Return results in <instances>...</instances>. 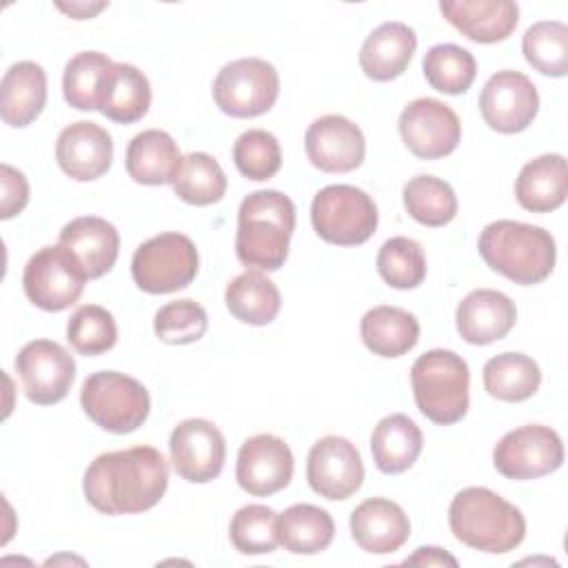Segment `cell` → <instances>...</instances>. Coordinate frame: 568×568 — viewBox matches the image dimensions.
Returning a JSON list of instances; mask_svg holds the SVG:
<instances>
[{
  "instance_id": "obj_1",
  "label": "cell",
  "mask_w": 568,
  "mask_h": 568,
  "mask_svg": "<svg viewBox=\"0 0 568 568\" xmlns=\"http://www.w3.org/2000/svg\"><path fill=\"white\" fill-rule=\"evenodd\" d=\"M169 466L153 446L98 455L84 470L87 501L104 515H135L153 508L166 493Z\"/></svg>"
},
{
  "instance_id": "obj_2",
  "label": "cell",
  "mask_w": 568,
  "mask_h": 568,
  "mask_svg": "<svg viewBox=\"0 0 568 568\" xmlns=\"http://www.w3.org/2000/svg\"><path fill=\"white\" fill-rule=\"evenodd\" d=\"M295 204L275 189L248 193L237 211L235 255L248 268L277 271L288 257Z\"/></svg>"
},
{
  "instance_id": "obj_3",
  "label": "cell",
  "mask_w": 568,
  "mask_h": 568,
  "mask_svg": "<svg viewBox=\"0 0 568 568\" xmlns=\"http://www.w3.org/2000/svg\"><path fill=\"white\" fill-rule=\"evenodd\" d=\"M448 526L457 541L490 555L515 550L526 537L521 510L484 486H468L453 497Z\"/></svg>"
},
{
  "instance_id": "obj_4",
  "label": "cell",
  "mask_w": 568,
  "mask_h": 568,
  "mask_svg": "<svg viewBox=\"0 0 568 568\" xmlns=\"http://www.w3.org/2000/svg\"><path fill=\"white\" fill-rule=\"evenodd\" d=\"M477 248L493 271L521 286L544 282L557 260L550 231L515 220H497L484 226Z\"/></svg>"
},
{
  "instance_id": "obj_5",
  "label": "cell",
  "mask_w": 568,
  "mask_h": 568,
  "mask_svg": "<svg viewBox=\"0 0 568 568\" xmlns=\"http://www.w3.org/2000/svg\"><path fill=\"white\" fill-rule=\"evenodd\" d=\"M410 384L419 413L430 422L450 426L468 413L470 373L455 351L433 348L419 355L410 368Z\"/></svg>"
},
{
  "instance_id": "obj_6",
  "label": "cell",
  "mask_w": 568,
  "mask_h": 568,
  "mask_svg": "<svg viewBox=\"0 0 568 568\" xmlns=\"http://www.w3.org/2000/svg\"><path fill=\"white\" fill-rule=\"evenodd\" d=\"M80 404L93 424L115 435L138 430L151 410L144 384L118 371L91 373L82 384Z\"/></svg>"
},
{
  "instance_id": "obj_7",
  "label": "cell",
  "mask_w": 568,
  "mask_h": 568,
  "mask_svg": "<svg viewBox=\"0 0 568 568\" xmlns=\"http://www.w3.org/2000/svg\"><path fill=\"white\" fill-rule=\"evenodd\" d=\"M315 233L337 246H357L371 240L377 229L373 197L351 184H331L315 193L311 204Z\"/></svg>"
},
{
  "instance_id": "obj_8",
  "label": "cell",
  "mask_w": 568,
  "mask_h": 568,
  "mask_svg": "<svg viewBox=\"0 0 568 568\" xmlns=\"http://www.w3.org/2000/svg\"><path fill=\"white\" fill-rule=\"evenodd\" d=\"M197 248L182 233H160L142 242L131 260V275L138 288L164 295L186 288L197 275Z\"/></svg>"
},
{
  "instance_id": "obj_9",
  "label": "cell",
  "mask_w": 568,
  "mask_h": 568,
  "mask_svg": "<svg viewBox=\"0 0 568 568\" xmlns=\"http://www.w3.org/2000/svg\"><path fill=\"white\" fill-rule=\"evenodd\" d=\"M280 75L262 58H240L224 64L213 80V100L231 118H257L273 109Z\"/></svg>"
},
{
  "instance_id": "obj_10",
  "label": "cell",
  "mask_w": 568,
  "mask_h": 568,
  "mask_svg": "<svg viewBox=\"0 0 568 568\" xmlns=\"http://www.w3.org/2000/svg\"><path fill=\"white\" fill-rule=\"evenodd\" d=\"M87 280L78 257L62 244L36 251L22 273V286L29 302L49 313H60L75 304Z\"/></svg>"
},
{
  "instance_id": "obj_11",
  "label": "cell",
  "mask_w": 568,
  "mask_h": 568,
  "mask_svg": "<svg viewBox=\"0 0 568 568\" xmlns=\"http://www.w3.org/2000/svg\"><path fill=\"white\" fill-rule=\"evenodd\" d=\"M493 464L508 479H537L555 473L564 464V444L550 426L526 424L497 442Z\"/></svg>"
},
{
  "instance_id": "obj_12",
  "label": "cell",
  "mask_w": 568,
  "mask_h": 568,
  "mask_svg": "<svg viewBox=\"0 0 568 568\" xmlns=\"http://www.w3.org/2000/svg\"><path fill=\"white\" fill-rule=\"evenodd\" d=\"M13 364L22 379L27 399L38 406L62 402L75 379L73 355L51 339L27 342L16 355Z\"/></svg>"
},
{
  "instance_id": "obj_13",
  "label": "cell",
  "mask_w": 568,
  "mask_h": 568,
  "mask_svg": "<svg viewBox=\"0 0 568 568\" xmlns=\"http://www.w3.org/2000/svg\"><path fill=\"white\" fill-rule=\"evenodd\" d=\"M399 135L415 158L439 160L457 149L462 122L442 100L417 98L399 115Z\"/></svg>"
},
{
  "instance_id": "obj_14",
  "label": "cell",
  "mask_w": 568,
  "mask_h": 568,
  "mask_svg": "<svg viewBox=\"0 0 568 568\" xmlns=\"http://www.w3.org/2000/svg\"><path fill=\"white\" fill-rule=\"evenodd\" d=\"M479 111L493 131L519 133L532 124L539 111L537 87L521 71H497L479 93Z\"/></svg>"
},
{
  "instance_id": "obj_15",
  "label": "cell",
  "mask_w": 568,
  "mask_h": 568,
  "mask_svg": "<svg viewBox=\"0 0 568 568\" xmlns=\"http://www.w3.org/2000/svg\"><path fill=\"white\" fill-rule=\"evenodd\" d=\"M169 453L175 473L191 484L215 479L226 459V442L220 428L200 417L180 422L169 437Z\"/></svg>"
},
{
  "instance_id": "obj_16",
  "label": "cell",
  "mask_w": 568,
  "mask_h": 568,
  "mask_svg": "<svg viewBox=\"0 0 568 568\" xmlns=\"http://www.w3.org/2000/svg\"><path fill=\"white\" fill-rule=\"evenodd\" d=\"M295 459L288 444L271 433L248 437L237 450L235 479L253 497H268L286 488L293 479Z\"/></svg>"
},
{
  "instance_id": "obj_17",
  "label": "cell",
  "mask_w": 568,
  "mask_h": 568,
  "mask_svg": "<svg viewBox=\"0 0 568 568\" xmlns=\"http://www.w3.org/2000/svg\"><path fill=\"white\" fill-rule=\"evenodd\" d=\"M306 479L313 493L324 499H348L364 481L362 455L346 437L326 435L308 450Z\"/></svg>"
},
{
  "instance_id": "obj_18",
  "label": "cell",
  "mask_w": 568,
  "mask_h": 568,
  "mask_svg": "<svg viewBox=\"0 0 568 568\" xmlns=\"http://www.w3.org/2000/svg\"><path fill=\"white\" fill-rule=\"evenodd\" d=\"M304 149L311 164L324 173H348L362 166L366 140L362 129L344 115H322L306 129Z\"/></svg>"
},
{
  "instance_id": "obj_19",
  "label": "cell",
  "mask_w": 568,
  "mask_h": 568,
  "mask_svg": "<svg viewBox=\"0 0 568 568\" xmlns=\"http://www.w3.org/2000/svg\"><path fill=\"white\" fill-rule=\"evenodd\" d=\"M113 160L111 133L98 122L80 120L64 126L55 142V162L64 175L91 182L104 175Z\"/></svg>"
},
{
  "instance_id": "obj_20",
  "label": "cell",
  "mask_w": 568,
  "mask_h": 568,
  "mask_svg": "<svg viewBox=\"0 0 568 568\" xmlns=\"http://www.w3.org/2000/svg\"><path fill=\"white\" fill-rule=\"evenodd\" d=\"M351 535L371 555H390L410 537V521L404 508L384 497L364 499L351 513Z\"/></svg>"
},
{
  "instance_id": "obj_21",
  "label": "cell",
  "mask_w": 568,
  "mask_h": 568,
  "mask_svg": "<svg viewBox=\"0 0 568 568\" xmlns=\"http://www.w3.org/2000/svg\"><path fill=\"white\" fill-rule=\"evenodd\" d=\"M517 320L515 302L495 288H475L457 306L455 322L464 342L493 344L510 333Z\"/></svg>"
},
{
  "instance_id": "obj_22",
  "label": "cell",
  "mask_w": 568,
  "mask_h": 568,
  "mask_svg": "<svg viewBox=\"0 0 568 568\" xmlns=\"http://www.w3.org/2000/svg\"><path fill=\"white\" fill-rule=\"evenodd\" d=\"M439 11L462 36L479 44L506 40L519 20V7L510 0H442Z\"/></svg>"
},
{
  "instance_id": "obj_23",
  "label": "cell",
  "mask_w": 568,
  "mask_h": 568,
  "mask_svg": "<svg viewBox=\"0 0 568 568\" xmlns=\"http://www.w3.org/2000/svg\"><path fill=\"white\" fill-rule=\"evenodd\" d=\"M58 244L78 257L89 280H98L109 273L120 253L118 229L98 215L75 217L64 224Z\"/></svg>"
},
{
  "instance_id": "obj_24",
  "label": "cell",
  "mask_w": 568,
  "mask_h": 568,
  "mask_svg": "<svg viewBox=\"0 0 568 568\" xmlns=\"http://www.w3.org/2000/svg\"><path fill=\"white\" fill-rule=\"evenodd\" d=\"M149 106V78L133 64L113 62L100 80L98 111L118 124H131L142 120Z\"/></svg>"
},
{
  "instance_id": "obj_25",
  "label": "cell",
  "mask_w": 568,
  "mask_h": 568,
  "mask_svg": "<svg viewBox=\"0 0 568 568\" xmlns=\"http://www.w3.org/2000/svg\"><path fill=\"white\" fill-rule=\"evenodd\" d=\"M417 49L415 31L404 22H384L368 33L359 49V67L366 78L388 82L399 78Z\"/></svg>"
},
{
  "instance_id": "obj_26",
  "label": "cell",
  "mask_w": 568,
  "mask_h": 568,
  "mask_svg": "<svg viewBox=\"0 0 568 568\" xmlns=\"http://www.w3.org/2000/svg\"><path fill=\"white\" fill-rule=\"evenodd\" d=\"M47 73L38 62L22 60L11 64L0 82V118L4 124L29 126L44 109Z\"/></svg>"
},
{
  "instance_id": "obj_27",
  "label": "cell",
  "mask_w": 568,
  "mask_h": 568,
  "mask_svg": "<svg viewBox=\"0 0 568 568\" xmlns=\"http://www.w3.org/2000/svg\"><path fill=\"white\" fill-rule=\"evenodd\" d=\"M568 166L559 153H546L526 162L515 180V197L530 213H550L566 202Z\"/></svg>"
},
{
  "instance_id": "obj_28",
  "label": "cell",
  "mask_w": 568,
  "mask_h": 568,
  "mask_svg": "<svg viewBox=\"0 0 568 568\" xmlns=\"http://www.w3.org/2000/svg\"><path fill=\"white\" fill-rule=\"evenodd\" d=\"M126 173L138 184H173L182 164L175 140L160 129H146L131 138L126 146Z\"/></svg>"
},
{
  "instance_id": "obj_29",
  "label": "cell",
  "mask_w": 568,
  "mask_h": 568,
  "mask_svg": "<svg viewBox=\"0 0 568 568\" xmlns=\"http://www.w3.org/2000/svg\"><path fill=\"white\" fill-rule=\"evenodd\" d=\"M364 346L379 357H402L419 339V322L399 306H373L359 322Z\"/></svg>"
},
{
  "instance_id": "obj_30",
  "label": "cell",
  "mask_w": 568,
  "mask_h": 568,
  "mask_svg": "<svg viewBox=\"0 0 568 568\" xmlns=\"http://www.w3.org/2000/svg\"><path fill=\"white\" fill-rule=\"evenodd\" d=\"M424 446L419 426L404 413H393L379 419L371 435V453L375 466L386 475L408 470Z\"/></svg>"
},
{
  "instance_id": "obj_31",
  "label": "cell",
  "mask_w": 568,
  "mask_h": 568,
  "mask_svg": "<svg viewBox=\"0 0 568 568\" xmlns=\"http://www.w3.org/2000/svg\"><path fill=\"white\" fill-rule=\"evenodd\" d=\"M280 546L293 555H317L335 535L333 517L313 504H293L275 519Z\"/></svg>"
},
{
  "instance_id": "obj_32",
  "label": "cell",
  "mask_w": 568,
  "mask_h": 568,
  "mask_svg": "<svg viewBox=\"0 0 568 568\" xmlns=\"http://www.w3.org/2000/svg\"><path fill=\"white\" fill-rule=\"evenodd\" d=\"M229 313L251 326L271 324L282 306L280 288L260 271H244L224 291Z\"/></svg>"
},
{
  "instance_id": "obj_33",
  "label": "cell",
  "mask_w": 568,
  "mask_h": 568,
  "mask_svg": "<svg viewBox=\"0 0 568 568\" xmlns=\"http://www.w3.org/2000/svg\"><path fill=\"white\" fill-rule=\"evenodd\" d=\"M541 371L524 353H501L484 364V388L501 402H524L537 393Z\"/></svg>"
},
{
  "instance_id": "obj_34",
  "label": "cell",
  "mask_w": 568,
  "mask_h": 568,
  "mask_svg": "<svg viewBox=\"0 0 568 568\" xmlns=\"http://www.w3.org/2000/svg\"><path fill=\"white\" fill-rule=\"evenodd\" d=\"M226 184L229 182L220 162L209 153L195 151L182 158L173 180V191L186 204L209 206L224 197Z\"/></svg>"
},
{
  "instance_id": "obj_35",
  "label": "cell",
  "mask_w": 568,
  "mask_h": 568,
  "mask_svg": "<svg viewBox=\"0 0 568 568\" xmlns=\"http://www.w3.org/2000/svg\"><path fill=\"white\" fill-rule=\"evenodd\" d=\"M404 206L415 222L444 226L457 215V195L442 178L415 175L404 186Z\"/></svg>"
},
{
  "instance_id": "obj_36",
  "label": "cell",
  "mask_w": 568,
  "mask_h": 568,
  "mask_svg": "<svg viewBox=\"0 0 568 568\" xmlns=\"http://www.w3.org/2000/svg\"><path fill=\"white\" fill-rule=\"evenodd\" d=\"M426 82L446 95L466 93L477 75V62L473 53L457 44H435L426 51L424 62Z\"/></svg>"
},
{
  "instance_id": "obj_37",
  "label": "cell",
  "mask_w": 568,
  "mask_h": 568,
  "mask_svg": "<svg viewBox=\"0 0 568 568\" xmlns=\"http://www.w3.org/2000/svg\"><path fill=\"white\" fill-rule=\"evenodd\" d=\"M526 62L544 75L568 73V27L559 20H541L526 29L521 40Z\"/></svg>"
},
{
  "instance_id": "obj_38",
  "label": "cell",
  "mask_w": 568,
  "mask_h": 568,
  "mask_svg": "<svg viewBox=\"0 0 568 568\" xmlns=\"http://www.w3.org/2000/svg\"><path fill=\"white\" fill-rule=\"evenodd\" d=\"M377 273L379 277L399 291L417 288L426 277V255L417 240L413 237H390L382 244L377 253Z\"/></svg>"
},
{
  "instance_id": "obj_39",
  "label": "cell",
  "mask_w": 568,
  "mask_h": 568,
  "mask_svg": "<svg viewBox=\"0 0 568 568\" xmlns=\"http://www.w3.org/2000/svg\"><path fill=\"white\" fill-rule=\"evenodd\" d=\"M113 64L100 51L75 53L62 73L64 100L78 111H98V89L104 71Z\"/></svg>"
},
{
  "instance_id": "obj_40",
  "label": "cell",
  "mask_w": 568,
  "mask_h": 568,
  "mask_svg": "<svg viewBox=\"0 0 568 568\" xmlns=\"http://www.w3.org/2000/svg\"><path fill=\"white\" fill-rule=\"evenodd\" d=\"M67 339L80 355L95 357L115 346L118 324L104 306L84 304L69 317Z\"/></svg>"
},
{
  "instance_id": "obj_41",
  "label": "cell",
  "mask_w": 568,
  "mask_h": 568,
  "mask_svg": "<svg viewBox=\"0 0 568 568\" xmlns=\"http://www.w3.org/2000/svg\"><path fill=\"white\" fill-rule=\"evenodd\" d=\"M277 513L264 504L242 506L229 526L231 544L242 555H268L280 546L275 530Z\"/></svg>"
},
{
  "instance_id": "obj_42",
  "label": "cell",
  "mask_w": 568,
  "mask_h": 568,
  "mask_svg": "<svg viewBox=\"0 0 568 568\" xmlns=\"http://www.w3.org/2000/svg\"><path fill=\"white\" fill-rule=\"evenodd\" d=\"M233 162L248 180H271L282 166L280 142L271 131L248 129L233 144Z\"/></svg>"
},
{
  "instance_id": "obj_43",
  "label": "cell",
  "mask_w": 568,
  "mask_h": 568,
  "mask_svg": "<svg viewBox=\"0 0 568 568\" xmlns=\"http://www.w3.org/2000/svg\"><path fill=\"white\" fill-rule=\"evenodd\" d=\"M209 328V317L202 304L193 300H175L164 304L153 320V331L164 344H193Z\"/></svg>"
},
{
  "instance_id": "obj_44",
  "label": "cell",
  "mask_w": 568,
  "mask_h": 568,
  "mask_svg": "<svg viewBox=\"0 0 568 568\" xmlns=\"http://www.w3.org/2000/svg\"><path fill=\"white\" fill-rule=\"evenodd\" d=\"M0 184H2L0 217L11 220L27 206L29 184H27V178L18 169H13L11 164L0 166Z\"/></svg>"
},
{
  "instance_id": "obj_45",
  "label": "cell",
  "mask_w": 568,
  "mask_h": 568,
  "mask_svg": "<svg viewBox=\"0 0 568 568\" xmlns=\"http://www.w3.org/2000/svg\"><path fill=\"white\" fill-rule=\"evenodd\" d=\"M404 564L406 566L410 564V566H453L455 568L457 559L437 546H422L415 550V555L406 557Z\"/></svg>"
},
{
  "instance_id": "obj_46",
  "label": "cell",
  "mask_w": 568,
  "mask_h": 568,
  "mask_svg": "<svg viewBox=\"0 0 568 568\" xmlns=\"http://www.w3.org/2000/svg\"><path fill=\"white\" fill-rule=\"evenodd\" d=\"M106 7V2H95V4H89V2H71V4H62L58 2V9L69 13L71 18L75 20H87V18H93L98 11H102Z\"/></svg>"
}]
</instances>
